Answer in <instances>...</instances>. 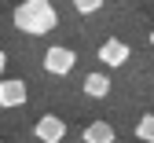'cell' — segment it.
<instances>
[{"label":"cell","mask_w":154,"mask_h":143,"mask_svg":"<svg viewBox=\"0 0 154 143\" xmlns=\"http://www.w3.org/2000/svg\"><path fill=\"white\" fill-rule=\"evenodd\" d=\"M136 139L154 143V114H143V117L136 121Z\"/></svg>","instance_id":"8"},{"label":"cell","mask_w":154,"mask_h":143,"mask_svg":"<svg viewBox=\"0 0 154 143\" xmlns=\"http://www.w3.org/2000/svg\"><path fill=\"white\" fill-rule=\"evenodd\" d=\"M81 139H85V143H114V139H118V132H114L110 121H92V125L81 132Z\"/></svg>","instance_id":"6"},{"label":"cell","mask_w":154,"mask_h":143,"mask_svg":"<svg viewBox=\"0 0 154 143\" xmlns=\"http://www.w3.org/2000/svg\"><path fill=\"white\" fill-rule=\"evenodd\" d=\"M33 136L41 139V143H63V139H66V121L55 117V114H44V117H37Z\"/></svg>","instance_id":"3"},{"label":"cell","mask_w":154,"mask_h":143,"mask_svg":"<svg viewBox=\"0 0 154 143\" xmlns=\"http://www.w3.org/2000/svg\"><path fill=\"white\" fill-rule=\"evenodd\" d=\"M150 48H154V30H150Z\"/></svg>","instance_id":"10"},{"label":"cell","mask_w":154,"mask_h":143,"mask_svg":"<svg viewBox=\"0 0 154 143\" xmlns=\"http://www.w3.org/2000/svg\"><path fill=\"white\" fill-rule=\"evenodd\" d=\"M73 63H77V55H73L70 48H63V44H55V48H48V51H44V70H48V73H55V77L70 73V70H73Z\"/></svg>","instance_id":"4"},{"label":"cell","mask_w":154,"mask_h":143,"mask_svg":"<svg viewBox=\"0 0 154 143\" xmlns=\"http://www.w3.org/2000/svg\"><path fill=\"white\" fill-rule=\"evenodd\" d=\"M26 99H29V88H26L22 77H4V81H0V107H4V110L22 107Z\"/></svg>","instance_id":"2"},{"label":"cell","mask_w":154,"mask_h":143,"mask_svg":"<svg viewBox=\"0 0 154 143\" xmlns=\"http://www.w3.org/2000/svg\"><path fill=\"white\" fill-rule=\"evenodd\" d=\"M99 63H106V66H125L128 63V44L125 40H103L99 44Z\"/></svg>","instance_id":"5"},{"label":"cell","mask_w":154,"mask_h":143,"mask_svg":"<svg viewBox=\"0 0 154 143\" xmlns=\"http://www.w3.org/2000/svg\"><path fill=\"white\" fill-rule=\"evenodd\" d=\"M15 26L22 33H51L55 26H59V11H55L48 0H22V4L15 8Z\"/></svg>","instance_id":"1"},{"label":"cell","mask_w":154,"mask_h":143,"mask_svg":"<svg viewBox=\"0 0 154 143\" xmlns=\"http://www.w3.org/2000/svg\"><path fill=\"white\" fill-rule=\"evenodd\" d=\"M81 88H85V95H92V99H103V95H110V77L88 73V77L81 81Z\"/></svg>","instance_id":"7"},{"label":"cell","mask_w":154,"mask_h":143,"mask_svg":"<svg viewBox=\"0 0 154 143\" xmlns=\"http://www.w3.org/2000/svg\"><path fill=\"white\" fill-rule=\"evenodd\" d=\"M73 8H77V15H92V11H99L103 4H99V0H77Z\"/></svg>","instance_id":"9"}]
</instances>
